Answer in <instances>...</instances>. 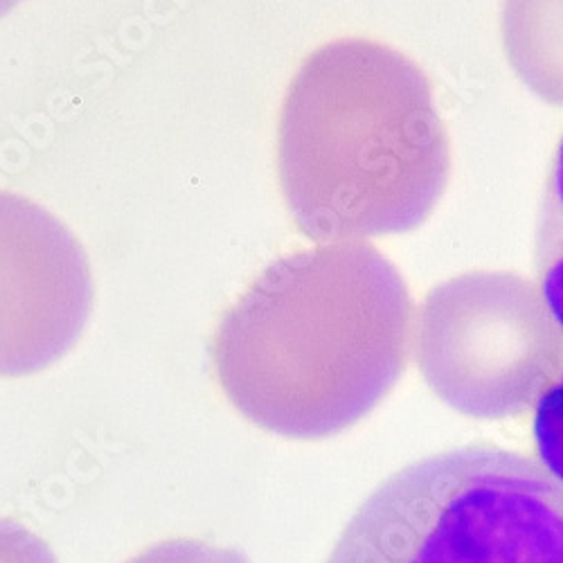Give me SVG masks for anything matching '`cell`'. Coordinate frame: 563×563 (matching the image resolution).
I'll use <instances>...</instances> for the list:
<instances>
[{"label": "cell", "instance_id": "obj_8", "mask_svg": "<svg viewBox=\"0 0 563 563\" xmlns=\"http://www.w3.org/2000/svg\"><path fill=\"white\" fill-rule=\"evenodd\" d=\"M124 563H253L242 552L197 539H169L137 552Z\"/></svg>", "mask_w": 563, "mask_h": 563}, {"label": "cell", "instance_id": "obj_3", "mask_svg": "<svg viewBox=\"0 0 563 563\" xmlns=\"http://www.w3.org/2000/svg\"><path fill=\"white\" fill-rule=\"evenodd\" d=\"M324 563H563V483L492 444L429 455L369 494Z\"/></svg>", "mask_w": 563, "mask_h": 563}, {"label": "cell", "instance_id": "obj_9", "mask_svg": "<svg viewBox=\"0 0 563 563\" xmlns=\"http://www.w3.org/2000/svg\"><path fill=\"white\" fill-rule=\"evenodd\" d=\"M0 563H59L51 545L23 523L0 519Z\"/></svg>", "mask_w": 563, "mask_h": 563}, {"label": "cell", "instance_id": "obj_10", "mask_svg": "<svg viewBox=\"0 0 563 563\" xmlns=\"http://www.w3.org/2000/svg\"><path fill=\"white\" fill-rule=\"evenodd\" d=\"M19 3H21V0H0V16L10 14Z\"/></svg>", "mask_w": 563, "mask_h": 563}, {"label": "cell", "instance_id": "obj_7", "mask_svg": "<svg viewBox=\"0 0 563 563\" xmlns=\"http://www.w3.org/2000/svg\"><path fill=\"white\" fill-rule=\"evenodd\" d=\"M534 444L541 464L563 483V374L537 404Z\"/></svg>", "mask_w": 563, "mask_h": 563}, {"label": "cell", "instance_id": "obj_1", "mask_svg": "<svg viewBox=\"0 0 563 563\" xmlns=\"http://www.w3.org/2000/svg\"><path fill=\"white\" fill-rule=\"evenodd\" d=\"M408 327L397 271L367 244L336 242L268 264L210 341L214 379L273 435H334L379 397Z\"/></svg>", "mask_w": 563, "mask_h": 563}, {"label": "cell", "instance_id": "obj_6", "mask_svg": "<svg viewBox=\"0 0 563 563\" xmlns=\"http://www.w3.org/2000/svg\"><path fill=\"white\" fill-rule=\"evenodd\" d=\"M539 291L563 332V137L556 147L537 225Z\"/></svg>", "mask_w": 563, "mask_h": 563}, {"label": "cell", "instance_id": "obj_4", "mask_svg": "<svg viewBox=\"0 0 563 563\" xmlns=\"http://www.w3.org/2000/svg\"><path fill=\"white\" fill-rule=\"evenodd\" d=\"M92 275L75 234L34 201L0 192V377L48 369L79 341Z\"/></svg>", "mask_w": 563, "mask_h": 563}, {"label": "cell", "instance_id": "obj_2", "mask_svg": "<svg viewBox=\"0 0 563 563\" xmlns=\"http://www.w3.org/2000/svg\"><path fill=\"white\" fill-rule=\"evenodd\" d=\"M277 174L296 225L316 242L419 225L451 178L449 133L427 73L374 38L320 45L282 104Z\"/></svg>", "mask_w": 563, "mask_h": 563}, {"label": "cell", "instance_id": "obj_5", "mask_svg": "<svg viewBox=\"0 0 563 563\" xmlns=\"http://www.w3.org/2000/svg\"><path fill=\"white\" fill-rule=\"evenodd\" d=\"M500 41L523 86L563 107V0H500Z\"/></svg>", "mask_w": 563, "mask_h": 563}]
</instances>
